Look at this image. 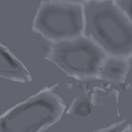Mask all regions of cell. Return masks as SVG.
I'll return each instance as SVG.
<instances>
[{"mask_svg": "<svg viewBox=\"0 0 132 132\" xmlns=\"http://www.w3.org/2000/svg\"><path fill=\"white\" fill-rule=\"evenodd\" d=\"M83 35L108 56L132 57V22L114 0H85Z\"/></svg>", "mask_w": 132, "mask_h": 132, "instance_id": "obj_1", "label": "cell"}, {"mask_svg": "<svg viewBox=\"0 0 132 132\" xmlns=\"http://www.w3.org/2000/svg\"><path fill=\"white\" fill-rule=\"evenodd\" d=\"M65 108L59 95L42 89L0 116V132H43L61 119Z\"/></svg>", "mask_w": 132, "mask_h": 132, "instance_id": "obj_2", "label": "cell"}, {"mask_svg": "<svg viewBox=\"0 0 132 132\" xmlns=\"http://www.w3.org/2000/svg\"><path fill=\"white\" fill-rule=\"evenodd\" d=\"M51 43L46 59L67 75L81 80L98 78L108 56L92 40L82 35Z\"/></svg>", "mask_w": 132, "mask_h": 132, "instance_id": "obj_3", "label": "cell"}, {"mask_svg": "<svg viewBox=\"0 0 132 132\" xmlns=\"http://www.w3.org/2000/svg\"><path fill=\"white\" fill-rule=\"evenodd\" d=\"M85 26L82 3L65 0H43L37 9L32 31L51 43L78 37Z\"/></svg>", "mask_w": 132, "mask_h": 132, "instance_id": "obj_4", "label": "cell"}, {"mask_svg": "<svg viewBox=\"0 0 132 132\" xmlns=\"http://www.w3.org/2000/svg\"><path fill=\"white\" fill-rule=\"evenodd\" d=\"M0 77L22 83L32 80L29 71L24 64L1 43Z\"/></svg>", "mask_w": 132, "mask_h": 132, "instance_id": "obj_5", "label": "cell"}, {"mask_svg": "<svg viewBox=\"0 0 132 132\" xmlns=\"http://www.w3.org/2000/svg\"><path fill=\"white\" fill-rule=\"evenodd\" d=\"M129 71L128 59L107 56L101 68L98 78L114 82H123Z\"/></svg>", "mask_w": 132, "mask_h": 132, "instance_id": "obj_6", "label": "cell"}, {"mask_svg": "<svg viewBox=\"0 0 132 132\" xmlns=\"http://www.w3.org/2000/svg\"><path fill=\"white\" fill-rule=\"evenodd\" d=\"M68 112L81 117L87 116L91 112V106L88 99L84 95L77 96L73 101Z\"/></svg>", "mask_w": 132, "mask_h": 132, "instance_id": "obj_7", "label": "cell"}, {"mask_svg": "<svg viewBox=\"0 0 132 132\" xmlns=\"http://www.w3.org/2000/svg\"><path fill=\"white\" fill-rule=\"evenodd\" d=\"M125 127L124 122H120L104 128L97 130L96 132H120Z\"/></svg>", "mask_w": 132, "mask_h": 132, "instance_id": "obj_8", "label": "cell"}, {"mask_svg": "<svg viewBox=\"0 0 132 132\" xmlns=\"http://www.w3.org/2000/svg\"><path fill=\"white\" fill-rule=\"evenodd\" d=\"M120 132H132V128L128 127H125L123 130H122Z\"/></svg>", "mask_w": 132, "mask_h": 132, "instance_id": "obj_9", "label": "cell"}, {"mask_svg": "<svg viewBox=\"0 0 132 132\" xmlns=\"http://www.w3.org/2000/svg\"><path fill=\"white\" fill-rule=\"evenodd\" d=\"M84 1H85V0H84Z\"/></svg>", "mask_w": 132, "mask_h": 132, "instance_id": "obj_10", "label": "cell"}]
</instances>
